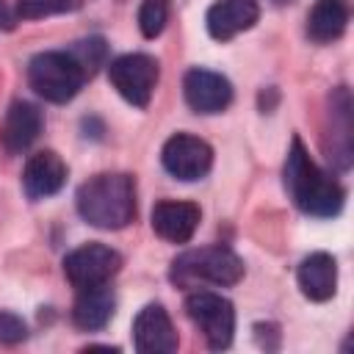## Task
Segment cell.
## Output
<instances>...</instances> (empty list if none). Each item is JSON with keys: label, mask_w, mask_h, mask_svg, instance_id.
I'll use <instances>...</instances> for the list:
<instances>
[{"label": "cell", "mask_w": 354, "mask_h": 354, "mask_svg": "<svg viewBox=\"0 0 354 354\" xmlns=\"http://www.w3.org/2000/svg\"><path fill=\"white\" fill-rule=\"evenodd\" d=\"M348 25V3L346 0H315L307 14V36L315 44L337 41Z\"/></svg>", "instance_id": "18"}, {"label": "cell", "mask_w": 354, "mask_h": 354, "mask_svg": "<svg viewBox=\"0 0 354 354\" xmlns=\"http://www.w3.org/2000/svg\"><path fill=\"white\" fill-rule=\"evenodd\" d=\"M296 282H299V290L310 301H326V299H332L335 290H337V263H335V257L326 254V252L307 254L299 263Z\"/></svg>", "instance_id": "16"}, {"label": "cell", "mask_w": 354, "mask_h": 354, "mask_svg": "<svg viewBox=\"0 0 354 354\" xmlns=\"http://www.w3.org/2000/svg\"><path fill=\"white\" fill-rule=\"evenodd\" d=\"M122 268V254L105 243H83L64 257V274L75 290L108 285Z\"/></svg>", "instance_id": "7"}, {"label": "cell", "mask_w": 354, "mask_h": 354, "mask_svg": "<svg viewBox=\"0 0 354 354\" xmlns=\"http://www.w3.org/2000/svg\"><path fill=\"white\" fill-rule=\"evenodd\" d=\"M185 313L194 321V326L202 332L207 346L213 351H221L232 343L235 332V310L232 301L213 290H196L185 299Z\"/></svg>", "instance_id": "6"}, {"label": "cell", "mask_w": 354, "mask_h": 354, "mask_svg": "<svg viewBox=\"0 0 354 354\" xmlns=\"http://www.w3.org/2000/svg\"><path fill=\"white\" fill-rule=\"evenodd\" d=\"M133 346L141 354H171L180 340L163 304H147L133 321Z\"/></svg>", "instance_id": "11"}, {"label": "cell", "mask_w": 354, "mask_h": 354, "mask_svg": "<svg viewBox=\"0 0 354 354\" xmlns=\"http://www.w3.org/2000/svg\"><path fill=\"white\" fill-rule=\"evenodd\" d=\"M113 310H116V296L108 285L83 288L77 290V299L72 304V321L83 332H97L113 318Z\"/></svg>", "instance_id": "17"}, {"label": "cell", "mask_w": 354, "mask_h": 354, "mask_svg": "<svg viewBox=\"0 0 354 354\" xmlns=\"http://www.w3.org/2000/svg\"><path fill=\"white\" fill-rule=\"evenodd\" d=\"M274 3H277V6H282V3H290V0H274Z\"/></svg>", "instance_id": "23"}, {"label": "cell", "mask_w": 354, "mask_h": 354, "mask_svg": "<svg viewBox=\"0 0 354 354\" xmlns=\"http://www.w3.org/2000/svg\"><path fill=\"white\" fill-rule=\"evenodd\" d=\"M91 72L72 50H44L28 61V86L47 102L64 105L77 97Z\"/></svg>", "instance_id": "3"}, {"label": "cell", "mask_w": 354, "mask_h": 354, "mask_svg": "<svg viewBox=\"0 0 354 354\" xmlns=\"http://www.w3.org/2000/svg\"><path fill=\"white\" fill-rule=\"evenodd\" d=\"M257 17H260L257 0H216L205 14V25L216 41H230L238 33L249 30L257 22Z\"/></svg>", "instance_id": "15"}, {"label": "cell", "mask_w": 354, "mask_h": 354, "mask_svg": "<svg viewBox=\"0 0 354 354\" xmlns=\"http://www.w3.org/2000/svg\"><path fill=\"white\" fill-rule=\"evenodd\" d=\"M169 277L180 288H191L196 282H210V285L230 288V285L241 282L243 260L230 246H221V243L199 246V249H188V252L177 254L174 263H171Z\"/></svg>", "instance_id": "4"}, {"label": "cell", "mask_w": 354, "mask_h": 354, "mask_svg": "<svg viewBox=\"0 0 354 354\" xmlns=\"http://www.w3.org/2000/svg\"><path fill=\"white\" fill-rule=\"evenodd\" d=\"M75 205L91 227L122 230L136 218V177L124 171L94 174L77 188Z\"/></svg>", "instance_id": "2"}, {"label": "cell", "mask_w": 354, "mask_h": 354, "mask_svg": "<svg viewBox=\"0 0 354 354\" xmlns=\"http://www.w3.org/2000/svg\"><path fill=\"white\" fill-rule=\"evenodd\" d=\"M158 77H160V64L147 53H127L108 64V80L113 83L119 97L136 108L149 105Z\"/></svg>", "instance_id": "5"}, {"label": "cell", "mask_w": 354, "mask_h": 354, "mask_svg": "<svg viewBox=\"0 0 354 354\" xmlns=\"http://www.w3.org/2000/svg\"><path fill=\"white\" fill-rule=\"evenodd\" d=\"M183 97L194 113H221L232 102V83L221 72L194 66L183 77Z\"/></svg>", "instance_id": "10"}, {"label": "cell", "mask_w": 354, "mask_h": 354, "mask_svg": "<svg viewBox=\"0 0 354 354\" xmlns=\"http://www.w3.org/2000/svg\"><path fill=\"white\" fill-rule=\"evenodd\" d=\"M83 8V0H14L17 19H44L55 14H72Z\"/></svg>", "instance_id": "19"}, {"label": "cell", "mask_w": 354, "mask_h": 354, "mask_svg": "<svg viewBox=\"0 0 354 354\" xmlns=\"http://www.w3.org/2000/svg\"><path fill=\"white\" fill-rule=\"evenodd\" d=\"M160 163H163V169L174 180L194 183V180H202L210 171V166H213V149L199 136L174 133L171 138H166V144L160 149Z\"/></svg>", "instance_id": "8"}, {"label": "cell", "mask_w": 354, "mask_h": 354, "mask_svg": "<svg viewBox=\"0 0 354 354\" xmlns=\"http://www.w3.org/2000/svg\"><path fill=\"white\" fill-rule=\"evenodd\" d=\"M329 133H326V158L337 171H348L354 163V122H351V94L346 86H337L329 94Z\"/></svg>", "instance_id": "9"}, {"label": "cell", "mask_w": 354, "mask_h": 354, "mask_svg": "<svg viewBox=\"0 0 354 354\" xmlns=\"http://www.w3.org/2000/svg\"><path fill=\"white\" fill-rule=\"evenodd\" d=\"M41 127H44V113L39 111V105L28 100H14L3 116L0 141L6 152L17 155V152H25L41 136Z\"/></svg>", "instance_id": "14"}, {"label": "cell", "mask_w": 354, "mask_h": 354, "mask_svg": "<svg viewBox=\"0 0 354 354\" xmlns=\"http://www.w3.org/2000/svg\"><path fill=\"white\" fill-rule=\"evenodd\" d=\"M66 183V163L58 152L53 149H41L33 152L22 169V191L28 199L39 202L47 199L53 194H58Z\"/></svg>", "instance_id": "13"}, {"label": "cell", "mask_w": 354, "mask_h": 354, "mask_svg": "<svg viewBox=\"0 0 354 354\" xmlns=\"http://www.w3.org/2000/svg\"><path fill=\"white\" fill-rule=\"evenodd\" d=\"M14 22H17L14 8H8V6H6V0H0V30H11V28H14Z\"/></svg>", "instance_id": "22"}, {"label": "cell", "mask_w": 354, "mask_h": 354, "mask_svg": "<svg viewBox=\"0 0 354 354\" xmlns=\"http://www.w3.org/2000/svg\"><path fill=\"white\" fill-rule=\"evenodd\" d=\"M28 337V326L19 315L8 313V310H0V343L6 346H14V343H22Z\"/></svg>", "instance_id": "21"}, {"label": "cell", "mask_w": 354, "mask_h": 354, "mask_svg": "<svg viewBox=\"0 0 354 354\" xmlns=\"http://www.w3.org/2000/svg\"><path fill=\"white\" fill-rule=\"evenodd\" d=\"M171 0H141L138 6V28L144 39H158L169 22Z\"/></svg>", "instance_id": "20"}, {"label": "cell", "mask_w": 354, "mask_h": 354, "mask_svg": "<svg viewBox=\"0 0 354 354\" xmlns=\"http://www.w3.org/2000/svg\"><path fill=\"white\" fill-rule=\"evenodd\" d=\"M202 210L194 202H177V199H160L152 207L149 224L158 238L169 243H188L199 227Z\"/></svg>", "instance_id": "12"}, {"label": "cell", "mask_w": 354, "mask_h": 354, "mask_svg": "<svg viewBox=\"0 0 354 354\" xmlns=\"http://www.w3.org/2000/svg\"><path fill=\"white\" fill-rule=\"evenodd\" d=\"M282 183H285L290 202L307 216L332 218L343 210V202H346L343 185L310 158L301 138H293V144L288 149Z\"/></svg>", "instance_id": "1"}]
</instances>
